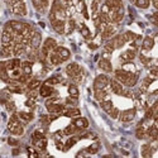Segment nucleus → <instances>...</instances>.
Listing matches in <instances>:
<instances>
[{"instance_id": "393cba45", "label": "nucleus", "mask_w": 158, "mask_h": 158, "mask_svg": "<svg viewBox=\"0 0 158 158\" xmlns=\"http://www.w3.org/2000/svg\"><path fill=\"white\" fill-rule=\"evenodd\" d=\"M22 72L25 75H32V62L25 61L22 63Z\"/></svg>"}, {"instance_id": "20e7f679", "label": "nucleus", "mask_w": 158, "mask_h": 158, "mask_svg": "<svg viewBox=\"0 0 158 158\" xmlns=\"http://www.w3.org/2000/svg\"><path fill=\"white\" fill-rule=\"evenodd\" d=\"M66 73H67L71 78H73V77H76L78 75H82V69L77 63L72 62V63H70L67 66V67H66Z\"/></svg>"}, {"instance_id": "9b49d317", "label": "nucleus", "mask_w": 158, "mask_h": 158, "mask_svg": "<svg viewBox=\"0 0 158 158\" xmlns=\"http://www.w3.org/2000/svg\"><path fill=\"white\" fill-rule=\"evenodd\" d=\"M32 3L34 8L41 13H44L46 9L48 8V0H32Z\"/></svg>"}, {"instance_id": "864d4df0", "label": "nucleus", "mask_w": 158, "mask_h": 158, "mask_svg": "<svg viewBox=\"0 0 158 158\" xmlns=\"http://www.w3.org/2000/svg\"><path fill=\"white\" fill-rule=\"evenodd\" d=\"M25 104H27V106H29V108H31V106H33V105H34V101H33V99H32V100H28Z\"/></svg>"}, {"instance_id": "603ef678", "label": "nucleus", "mask_w": 158, "mask_h": 158, "mask_svg": "<svg viewBox=\"0 0 158 158\" xmlns=\"http://www.w3.org/2000/svg\"><path fill=\"white\" fill-rule=\"evenodd\" d=\"M41 122H42V123H46V124H47V123L49 122V119H48V116L43 115V116H42V119H41Z\"/></svg>"}, {"instance_id": "58836bf2", "label": "nucleus", "mask_w": 158, "mask_h": 158, "mask_svg": "<svg viewBox=\"0 0 158 158\" xmlns=\"http://www.w3.org/2000/svg\"><path fill=\"white\" fill-rule=\"evenodd\" d=\"M61 81V78H60V76H53V77H51V78H48V80L46 81V84H48V85H55V84H58Z\"/></svg>"}, {"instance_id": "dca6fc26", "label": "nucleus", "mask_w": 158, "mask_h": 158, "mask_svg": "<svg viewBox=\"0 0 158 158\" xmlns=\"http://www.w3.org/2000/svg\"><path fill=\"white\" fill-rule=\"evenodd\" d=\"M134 57H135V51H133V49L125 51L124 53L120 56L122 61H124V62H130L131 60H134Z\"/></svg>"}, {"instance_id": "c756f323", "label": "nucleus", "mask_w": 158, "mask_h": 158, "mask_svg": "<svg viewBox=\"0 0 158 158\" xmlns=\"http://www.w3.org/2000/svg\"><path fill=\"white\" fill-rule=\"evenodd\" d=\"M105 96H106V93H105V89L95 90V99H96V100H99V101H102Z\"/></svg>"}, {"instance_id": "2eb2a0df", "label": "nucleus", "mask_w": 158, "mask_h": 158, "mask_svg": "<svg viewBox=\"0 0 158 158\" xmlns=\"http://www.w3.org/2000/svg\"><path fill=\"white\" fill-rule=\"evenodd\" d=\"M105 5H106L110 10H116L120 6H123V2L122 0H106V2H105Z\"/></svg>"}, {"instance_id": "aec40b11", "label": "nucleus", "mask_w": 158, "mask_h": 158, "mask_svg": "<svg viewBox=\"0 0 158 158\" xmlns=\"http://www.w3.org/2000/svg\"><path fill=\"white\" fill-rule=\"evenodd\" d=\"M43 46H44L48 51H55V49L57 48V42L55 41L53 38H47L46 41H44V43H43Z\"/></svg>"}, {"instance_id": "412c9836", "label": "nucleus", "mask_w": 158, "mask_h": 158, "mask_svg": "<svg viewBox=\"0 0 158 158\" xmlns=\"http://www.w3.org/2000/svg\"><path fill=\"white\" fill-rule=\"evenodd\" d=\"M41 39H42L41 34H39L38 32H35V33L33 34V37H32L31 47H32V48H38V47H39V44H41Z\"/></svg>"}, {"instance_id": "ea45409f", "label": "nucleus", "mask_w": 158, "mask_h": 158, "mask_svg": "<svg viewBox=\"0 0 158 158\" xmlns=\"http://www.w3.org/2000/svg\"><path fill=\"white\" fill-rule=\"evenodd\" d=\"M77 139H78V138H76V137L70 138V139L67 140V143H66V147H64V149H69V148H71L72 146H75L76 142H77Z\"/></svg>"}, {"instance_id": "72a5a7b5", "label": "nucleus", "mask_w": 158, "mask_h": 158, "mask_svg": "<svg viewBox=\"0 0 158 158\" xmlns=\"http://www.w3.org/2000/svg\"><path fill=\"white\" fill-rule=\"evenodd\" d=\"M19 118L24 122H31L33 119V114L31 113H24V111H20L19 113Z\"/></svg>"}, {"instance_id": "f257e3e1", "label": "nucleus", "mask_w": 158, "mask_h": 158, "mask_svg": "<svg viewBox=\"0 0 158 158\" xmlns=\"http://www.w3.org/2000/svg\"><path fill=\"white\" fill-rule=\"evenodd\" d=\"M8 128L10 130V133H13L14 135H23L24 133V128L19 122V114H13L10 116V120L8 124Z\"/></svg>"}, {"instance_id": "a878e982", "label": "nucleus", "mask_w": 158, "mask_h": 158, "mask_svg": "<svg viewBox=\"0 0 158 158\" xmlns=\"http://www.w3.org/2000/svg\"><path fill=\"white\" fill-rule=\"evenodd\" d=\"M153 44H154V39L152 37H146L143 39V44L142 46H143L144 49H152Z\"/></svg>"}, {"instance_id": "f8f14e48", "label": "nucleus", "mask_w": 158, "mask_h": 158, "mask_svg": "<svg viewBox=\"0 0 158 158\" xmlns=\"http://www.w3.org/2000/svg\"><path fill=\"white\" fill-rule=\"evenodd\" d=\"M55 52L62 58V61H67V60L71 57L70 51H69L67 48H64V47H58V46H57V48L55 49Z\"/></svg>"}, {"instance_id": "5701e85b", "label": "nucleus", "mask_w": 158, "mask_h": 158, "mask_svg": "<svg viewBox=\"0 0 158 158\" xmlns=\"http://www.w3.org/2000/svg\"><path fill=\"white\" fill-rule=\"evenodd\" d=\"M49 62H51V64H53V66H57V64H60V63H62L63 61H62V58L56 53V52H52V53L49 55Z\"/></svg>"}, {"instance_id": "6e6552de", "label": "nucleus", "mask_w": 158, "mask_h": 158, "mask_svg": "<svg viewBox=\"0 0 158 158\" xmlns=\"http://www.w3.org/2000/svg\"><path fill=\"white\" fill-rule=\"evenodd\" d=\"M110 86H111V91L116 95H124V87L122 85V82H119L115 78V80L110 81Z\"/></svg>"}, {"instance_id": "c9c22d12", "label": "nucleus", "mask_w": 158, "mask_h": 158, "mask_svg": "<svg viewBox=\"0 0 158 158\" xmlns=\"http://www.w3.org/2000/svg\"><path fill=\"white\" fill-rule=\"evenodd\" d=\"M39 86H41V81H39V80H31L28 82V85H27L28 90H35Z\"/></svg>"}, {"instance_id": "473e14b6", "label": "nucleus", "mask_w": 158, "mask_h": 158, "mask_svg": "<svg viewBox=\"0 0 158 158\" xmlns=\"http://www.w3.org/2000/svg\"><path fill=\"white\" fill-rule=\"evenodd\" d=\"M135 5L140 9H147L149 6V0H135Z\"/></svg>"}, {"instance_id": "6ab92c4d", "label": "nucleus", "mask_w": 158, "mask_h": 158, "mask_svg": "<svg viewBox=\"0 0 158 158\" xmlns=\"http://www.w3.org/2000/svg\"><path fill=\"white\" fill-rule=\"evenodd\" d=\"M113 43H114V46H115V48H120V47H123L124 46V43L127 42L125 41V38H124V35L123 34H119V35H116V37H114L113 39Z\"/></svg>"}, {"instance_id": "4d7b16f0", "label": "nucleus", "mask_w": 158, "mask_h": 158, "mask_svg": "<svg viewBox=\"0 0 158 158\" xmlns=\"http://www.w3.org/2000/svg\"><path fill=\"white\" fill-rule=\"evenodd\" d=\"M153 6L156 9H158V0H153Z\"/></svg>"}, {"instance_id": "9d476101", "label": "nucleus", "mask_w": 158, "mask_h": 158, "mask_svg": "<svg viewBox=\"0 0 158 158\" xmlns=\"http://www.w3.org/2000/svg\"><path fill=\"white\" fill-rule=\"evenodd\" d=\"M115 27L114 25H111V24H108L106 27H105L102 31H101V37H102V39H109V38H111L114 34H115Z\"/></svg>"}, {"instance_id": "0eeeda50", "label": "nucleus", "mask_w": 158, "mask_h": 158, "mask_svg": "<svg viewBox=\"0 0 158 158\" xmlns=\"http://www.w3.org/2000/svg\"><path fill=\"white\" fill-rule=\"evenodd\" d=\"M135 116V109H128V110H124L119 114V118L120 120L124 122V123H128V122H131L134 119Z\"/></svg>"}, {"instance_id": "2f4dec72", "label": "nucleus", "mask_w": 158, "mask_h": 158, "mask_svg": "<svg viewBox=\"0 0 158 158\" xmlns=\"http://www.w3.org/2000/svg\"><path fill=\"white\" fill-rule=\"evenodd\" d=\"M135 135H137V138H138V139H144V137L147 135L146 130H144V128H143V127H140V124H139V127H138V128H137V130H135Z\"/></svg>"}, {"instance_id": "bb28decb", "label": "nucleus", "mask_w": 158, "mask_h": 158, "mask_svg": "<svg viewBox=\"0 0 158 158\" xmlns=\"http://www.w3.org/2000/svg\"><path fill=\"white\" fill-rule=\"evenodd\" d=\"M100 105H101L102 110H104V111H106V113H109V111L114 108V105H113V102H111L110 100H102V101L100 102Z\"/></svg>"}, {"instance_id": "e433bc0d", "label": "nucleus", "mask_w": 158, "mask_h": 158, "mask_svg": "<svg viewBox=\"0 0 158 158\" xmlns=\"http://www.w3.org/2000/svg\"><path fill=\"white\" fill-rule=\"evenodd\" d=\"M69 94L73 98H77L78 96V89L76 87V85H70L69 86Z\"/></svg>"}, {"instance_id": "c03bdc74", "label": "nucleus", "mask_w": 158, "mask_h": 158, "mask_svg": "<svg viewBox=\"0 0 158 158\" xmlns=\"http://www.w3.org/2000/svg\"><path fill=\"white\" fill-rule=\"evenodd\" d=\"M66 104H69V105H77V98H73V96H71V98H67L66 99Z\"/></svg>"}, {"instance_id": "ddd939ff", "label": "nucleus", "mask_w": 158, "mask_h": 158, "mask_svg": "<svg viewBox=\"0 0 158 158\" xmlns=\"http://www.w3.org/2000/svg\"><path fill=\"white\" fill-rule=\"evenodd\" d=\"M20 64H22V62H20L19 58H11V60L5 62V66H6L8 71H13L15 69H20Z\"/></svg>"}, {"instance_id": "39448f33", "label": "nucleus", "mask_w": 158, "mask_h": 158, "mask_svg": "<svg viewBox=\"0 0 158 158\" xmlns=\"http://www.w3.org/2000/svg\"><path fill=\"white\" fill-rule=\"evenodd\" d=\"M11 11L17 15H27V5L24 2H18L11 6Z\"/></svg>"}, {"instance_id": "4c0bfd02", "label": "nucleus", "mask_w": 158, "mask_h": 158, "mask_svg": "<svg viewBox=\"0 0 158 158\" xmlns=\"http://www.w3.org/2000/svg\"><path fill=\"white\" fill-rule=\"evenodd\" d=\"M81 34L86 39H89L91 37V33H90V31H89V28L86 27V25H81Z\"/></svg>"}, {"instance_id": "f03ea898", "label": "nucleus", "mask_w": 158, "mask_h": 158, "mask_svg": "<svg viewBox=\"0 0 158 158\" xmlns=\"http://www.w3.org/2000/svg\"><path fill=\"white\" fill-rule=\"evenodd\" d=\"M110 84V80L106 75H99L95 81H94V90H100V89H105Z\"/></svg>"}, {"instance_id": "f3484780", "label": "nucleus", "mask_w": 158, "mask_h": 158, "mask_svg": "<svg viewBox=\"0 0 158 158\" xmlns=\"http://www.w3.org/2000/svg\"><path fill=\"white\" fill-rule=\"evenodd\" d=\"M39 94H41V96H43V98H48V96H51L52 94H53V89H52L51 86H48V84H46V85L41 86Z\"/></svg>"}, {"instance_id": "a19ab883", "label": "nucleus", "mask_w": 158, "mask_h": 158, "mask_svg": "<svg viewBox=\"0 0 158 158\" xmlns=\"http://www.w3.org/2000/svg\"><path fill=\"white\" fill-rule=\"evenodd\" d=\"M98 151H99V144H93V146H90V147L86 149V152L90 153V154H94V153H96Z\"/></svg>"}, {"instance_id": "8fccbe9b", "label": "nucleus", "mask_w": 158, "mask_h": 158, "mask_svg": "<svg viewBox=\"0 0 158 158\" xmlns=\"http://www.w3.org/2000/svg\"><path fill=\"white\" fill-rule=\"evenodd\" d=\"M140 61H142L144 64H148V63L151 62V58H147L146 56H143V55H142V56H140Z\"/></svg>"}, {"instance_id": "423d86ee", "label": "nucleus", "mask_w": 158, "mask_h": 158, "mask_svg": "<svg viewBox=\"0 0 158 158\" xmlns=\"http://www.w3.org/2000/svg\"><path fill=\"white\" fill-rule=\"evenodd\" d=\"M130 75H131V72L125 71V70H116V71H115V78H116V80L119 81V82L124 84V85H127Z\"/></svg>"}, {"instance_id": "c85d7f7f", "label": "nucleus", "mask_w": 158, "mask_h": 158, "mask_svg": "<svg viewBox=\"0 0 158 158\" xmlns=\"http://www.w3.org/2000/svg\"><path fill=\"white\" fill-rule=\"evenodd\" d=\"M142 156L143 157H151L152 156V148L149 144H144L142 146Z\"/></svg>"}, {"instance_id": "4be33fe9", "label": "nucleus", "mask_w": 158, "mask_h": 158, "mask_svg": "<svg viewBox=\"0 0 158 158\" xmlns=\"http://www.w3.org/2000/svg\"><path fill=\"white\" fill-rule=\"evenodd\" d=\"M147 133V135L149 137V138H152V139H157L158 138V127H156V125H151L149 128H148V130L146 131Z\"/></svg>"}, {"instance_id": "3c124183", "label": "nucleus", "mask_w": 158, "mask_h": 158, "mask_svg": "<svg viewBox=\"0 0 158 158\" xmlns=\"http://www.w3.org/2000/svg\"><path fill=\"white\" fill-rule=\"evenodd\" d=\"M151 75H152L154 78H157V77H158V69H153V70L151 71Z\"/></svg>"}, {"instance_id": "cd10ccee", "label": "nucleus", "mask_w": 158, "mask_h": 158, "mask_svg": "<svg viewBox=\"0 0 158 158\" xmlns=\"http://www.w3.org/2000/svg\"><path fill=\"white\" fill-rule=\"evenodd\" d=\"M33 144H34L37 148H39V149H46V147H47V139H46V138L38 139V140L33 142Z\"/></svg>"}, {"instance_id": "1a4fd4ad", "label": "nucleus", "mask_w": 158, "mask_h": 158, "mask_svg": "<svg viewBox=\"0 0 158 158\" xmlns=\"http://www.w3.org/2000/svg\"><path fill=\"white\" fill-rule=\"evenodd\" d=\"M52 27H53V29L60 33V34H63L64 33V28H66V24H64V20L63 19H55L52 20Z\"/></svg>"}, {"instance_id": "de8ad7c7", "label": "nucleus", "mask_w": 158, "mask_h": 158, "mask_svg": "<svg viewBox=\"0 0 158 158\" xmlns=\"http://www.w3.org/2000/svg\"><path fill=\"white\" fill-rule=\"evenodd\" d=\"M8 143L10 144V146H18V140L14 139V138H9L8 139Z\"/></svg>"}, {"instance_id": "09e8293b", "label": "nucleus", "mask_w": 158, "mask_h": 158, "mask_svg": "<svg viewBox=\"0 0 158 158\" xmlns=\"http://www.w3.org/2000/svg\"><path fill=\"white\" fill-rule=\"evenodd\" d=\"M28 154H29V157H34V158H37V157H38V153H37V152H34L32 148H28Z\"/></svg>"}, {"instance_id": "7ed1b4c3", "label": "nucleus", "mask_w": 158, "mask_h": 158, "mask_svg": "<svg viewBox=\"0 0 158 158\" xmlns=\"http://www.w3.org/2000/svg\"><path fill=\"white\" fill-rule=\"evenodd\" d=\"M46 105H47V110L51 114H61V113L64 111V106L61 104H55V99L48 100Z\"/></svg>"}, {"instance_id": "5fc2aeb1", "label": "nucleus", "mask_w": 158, "mask_h": 158, "mask_svg": "<svg viewBox=\"0 0 158 158\" xmlns=\"http://www.w3.org/2000/svg\"><path fill=\"white\" fill-rule=\"evenodd\" d=\"M89 47H90V49H96V48H98V46H96L95 43H90Z\"/></svg>"}, {"instance_id": "13d9d810", "label": "nucleus", "mask_w": 158, "mask_h": 158, "mask_svg": "<svg viewBox=\"0 0 158 158\" xmlns=\"http://www.w3.org/2000/svg\"><path fill=\"white\" fill-rule=\"evenodd\" d=\"M19 153V149H14V151H13V154H14V156H17Z\"/></svg>"}, {"instance_id": "7c9ffc66", "label": "nucleus", "mask_w": 158, "mask_h": 158, "mask_svg": "<svg viewBox=\"0 0 158 158\" xmlns=\"http://www.w3.org/2000/svg\"><path fill=\"white\" fill-rule=\"evenodd\" d=\"M137 81H138V75L131 72V75H130V77H129V80H128V82H127V86H129V87L134 86V85L137 84Z\"/></svg>"}, {"instance_id": "4468645a", "label": "nucleus", "mask_w": 158, "mask_h": 158, "mask_svg": "<svg viewBox=\"0 0 158 158\" xmlns=\"http://www.w3.org/2000/svg\"><path fill=\"white\" fill-rule=\"evenodd\" d=\"M99 67H100L102 71H105V72H111V71H113V66H111V63H110V61H109L108 58L100 60V61H99Z\"/></svg>"}, {"instance_id": "37998d69", "label": "nucleus", "mask_w": 158, "mask_h": 158, "mask_svg": "<svg viewBox=\"0 0 158 158\" xmlns=\"http://www.w3.org/2000/svg\"><path fill=\"white\" fill-rule=\"evenodd\" d=\"M119 114H120V111L118 110L116 108H113V109L109 111V115L113 118V119H116V118H119Z\"/></svg>"}, {"instance_id": "49530a36", "label": "nucleus", "mask_w": 158, "mask_h": 158, "mask_svg": "<svg viewBox=\"0 0 158 158\" xmlns=\"http://www.w3.org/2000/svg\"><path fill=\"white\" fill-rule=\"evenodd\" d=\"M73 29H75V20L70 19V22H69V33H71Z\"/></svg>"}, {"instance_id": "f704fd0d", "label": "nucleus", "mask_w": 158, "mask_h": 158, "mask_svg": "<svg viewBox=\"0 0 158 158\" xmlns=\"http://www.w3.org/2000/svg\"><path fill=\"white\" fill-rule=\"evenodd\" d=\"M123 35H124V38H125V41H127V42H133L134 39L138 38V35L134 34L133 32H125Z\"/></svg>"}, {"instance_id": "b1692460", "label": "nucleus", "mask_w": 158, "mask_h": 158, "mask_svg": "<svg viewBox=\"0 0 158 158\" xmlns=\"http://www.w3.org/2000/svg\"><path fill=\"white\" fill-rule=\"evenodd\" d=\"M81 114V111L76 109V108H70L69 110H64L63 111V115L64 116H69V118H73V116H78Z\"/></svg>"}, {"instance_id": "79ce46f5", "label": "nucleus", "mask_w": 158, "mask_h": 158, "mask_svg": "<svg viewBox=\"0 0 158 158\" xmlns=\"http://www.w3.org/2000/svg\"><path fill=\"white\" fill-rule=\"evenodd\" d=\"M99 9V0H94L93 4H91V10H93V14L96 17V13Z\"/></svg>"}, {"instance_id": "6e6d98bb", "label": "nucleus", "mask_w": 158, "mask_h": 158, "mask_svg": "<svg viewBox=\"0 0 158 158\" xmlns=\"http://www.w3.org/2000/svg\"><path fill=\"white\" fill-rule=\"evenodd\" d=\"M153 118H154V120L158 123V109H157V111L154 113V116H153Z\"/></svg>"}, {"instance_id": "052dcab7", "label": "nucleus", "mask_w": 158, "mask_h": 158, "mask_svg": "<svg viewBox=\"0 0 158 158\" xmlns=\"http://www.w3.org/2000/svg\"><path fill=\"white\" fill-rule=\"evenodd\" d=\"M154 94H158V90H157V91H154Z\"/></svg>"}, {"instance_id": "a211bd4d", "label": "nucleus", "mask_w": 158, "mask_h": 158, "mask_svg": "<svg viewBox=\"0 0 158 158\" xmlns=\"http://www.w3.org/2000/svg\"><path fill=\"white\" fill-rule=\"evenodd\" d=\"M73 124L78 129H82V130L89 127V122H87V119H85V118H77V119L73 120Z\"/></svg>"}, {"instance_id": "a18cd8bd", "label": "nucleus", "mask_w": 158, "mask_h": 158, "mask_svg": "<svg viewBox=\"0 0 158 158\" xmlns=\"http://www.w3.org/2000/svg\"><path fill=\"white\" fill-rule=\"evenodd\" d=\"M6 109H8L9 111H14V110H15L14 102H13V101H8V102H6Z\"/></svg>"}, {"instance_id": "bf43d9fd", "label": "nucleus", "mask_w": 158, "mask_h": 158, "mask_svg": "<svg viewBox=\"0 0 158 158\" xmlns=\"http://www.w3.org/2000/svg\"><path fill=\"white\" fill-rule=\"evenodd\" d=\"M63 2H71V0H63Z\"/></svg>"}]
</instances>
